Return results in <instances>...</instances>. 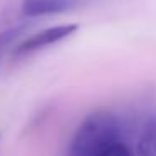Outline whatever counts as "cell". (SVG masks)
<instances>
[{
  "instance_id": "6",
  "label": "cell",
  "mask_w": 156,
  "mask_h": 156,
  "mask_svg": "<svg viewBox=\"0 0 156 156\" xmlns=\"http://www.w3.org/2000/svg\"><path fill=\"white\" fill-rule=\"evenodd\" d=\"M102 156H133L131 154V151H129V148L124 144V143H121V144H118V146H114L112 149H109L106 154H102Z\"/></svg>"
},
{
  "instance_id": "1",
  "label": "cell",
  "mask_w": 156,
  "mask_h": 156,
  "mask_svg": "<svg viewBox=\"0 0 156 156\" xmlns=\"http://www.w3.org/2000/svg\"><path fill=\"white\" fill-rule=\"evenodd\" d=\"M122 143L119 118L109 111H96L82 119L72 134L67 156H102Z\"/></svg>"
},
{
  "instance_id": "5",
  "label": "cell",
  "mask_w": 156,
  "mask_h": 156,
  "mask_svg": "<svg viewBox=\"0 0 156 156\" xmlns=\"http://www.w3.org/2000/svg\"><path fill=\"white\" fill-rule=\"evenodd\" d=\"M136 156H156V116L144 121L136 144Z\"/></svg>"
},
{
  "instance_id": "2",
  "label": "cell",
  "mask_w": 156,
  "mask_h": 156,
  "mask_svg": "<svg viewBox=\"0 0 156 156\" xmlns=\"http://www.w3.org/2000/svg\"><path fill=\"white\" fill-rule=\"evenodd\" d=\"M79 30V24H59V25H51L47 29L37 30L34 34L27 35L24 41L19 44V47L15 49L14 55L10 61L19 62L24 59L30 57V55L37 54V52L49 49L52 45L59 44V42L69 39L71 35H74Z\"/></svg>"
},
{
  "instance_id": "7",
  "label": "cell",
  "mask_w": 156,
  "mask_h": 156,
  "mask_svg": "<svg viewBox=\"0 0 156 156\" xmlns=\"http://www.w3.org/2000/svg\"><path fill=\"white\" fill-rule=\"evenodd\" d=\"M0 139H2V133H0Z\"/></svg>"
},
{
  "instance_id": "4",
  "label": "cell",
  "mask_w": 156,
  "mask_h": 156,
  "mask_svg": "<svg viewBox=\"0 0 156 156\" xmlns=\"http://www.w3.org/2000/svg\"><path fill=\"white\" fill-rule=\"evenodd\" d=\"M96 0H20V12L29 19L59 15L92 4Z\"/></svg>"
},
{
  "instance_id": "3",
  "label": "cell",
  "mask_w": 156,
  "mask_h": 156,
  "mask_svg": "<svg viewBox=\"0 0 156 156\" xmlns=\"http://www.w3.org/2000/svg\"><path fill=\"white\" fill-rule=\"evenodd\" d=\"M32 19L25 17L20 10H5L0 15V71L12 59L15 49L27 37Z\"/></svg>"
}]
</instances>
